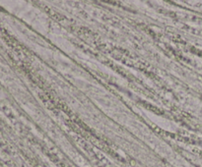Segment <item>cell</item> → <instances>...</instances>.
I'll return each mask as SVG.
<instances>
[{
	"label": "cell",
	"mask_w": 202,
	"mask_h": 167,
	"mask_svg": "<svg viewBox=\"0 0 202 167\" xmlns=\"http://www.w3.org/2000/svg\"><path fill=\"white\" fill-rule=\"evenodd\" d=\"M143 105H144L147 109H150L151 111H153L154 113H156V114H158V115H162L164 112H163V110H161V109H159V108H157V107H155V106H153L152 104H149V103H147V102H144V101H142L141 102Z\"/></svg>",
	"instance_id": "cell-1"
}]
</instances>
